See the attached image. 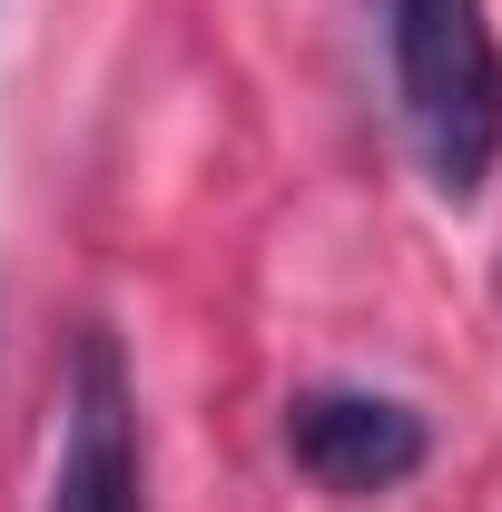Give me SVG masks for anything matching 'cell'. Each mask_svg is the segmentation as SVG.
Listing matches in <instances>:
<instances>
[{"label":"cell","mask_w":502,"mask_h":512,"mask_svg":"<svg viewBox=\"0 0 502 512\" xmlns=\"http://www.w3.org/2000/svg\"><path fill=\"white\" fill-rule=\"evenodd\" d=\"M50 512H148V463H138V384L109 325L79 335L60 394V473Z\"/></svg>","instance_id":"obj_2"},{"label":"cell","mask_w":502,"mask_h":512,"mask_svg":"<svg viewBox=\"0 0 502 512\" xmlns=\"http://www.w3.org/2000/svg\"><path fill=\"white\" fill-rule=\"evenodd\" d=\"M286 453L306 463L325 493H394L404 473H424V414L365 394V384H315L286 404Z\"/></svg>","instance_id":"obj_3"},{"label":"cell","mask_w":502,"mask_h":512,"mask_svg":"<svg viewBox=\"0 0 502 512\" xmlns=\"http://www.w3.org/2000/svg\"><path fill=\"white\" fill-rule=\"evenodd\" d=\"M384 50H394V99L414 128V158L434 197H483L502 158V40L483 0H384Z\"/></svg>","instance_id":"obj_1"}]
</instances>
